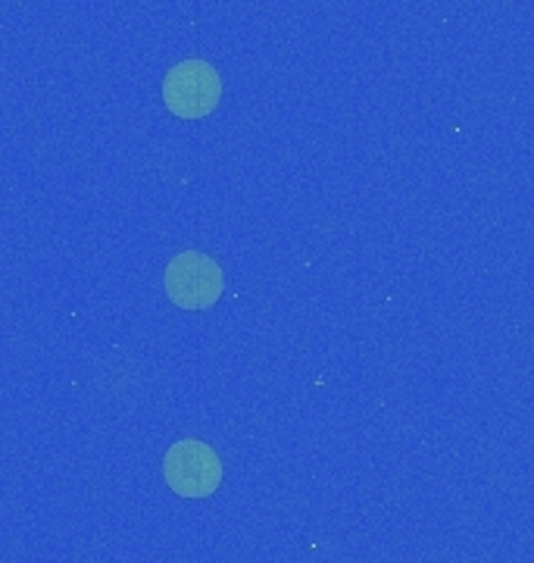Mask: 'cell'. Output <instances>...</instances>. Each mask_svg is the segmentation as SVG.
<instances>
[{"mask_svg": "<svg viewBox=\"0 0 534 563\" xmlns=\"http://www.w3.org/2000/svg\"><path fill=\"white\" fill-rule=\"evenodd\" d=\"M222 98L219 73L203 60H185L173 66L163 81V101L178 120H200L216 110Z\"/></svg>", "mask_w": 534, "mask_h": 563, "instance_id": "obj_2", "label": "cell"}, {"mask_svg": "<svg viewBox=\"0 0 534 563\" xmlns=\"http://www.w3.org/2000/svg\"><path fill=\"white\" fill-rule=\"evenodd\" d=\"M225 276L210 254L181 251L166 266V295L181 310H207L222 298Z\"/></svg>", "mask_w": 534, "mask_h": 563, "instance_id": "obj_1", "label": "cell"}, {"mask_svg": "<svg viewBox=\"0 0 534 563\" xmlns=\"http://www.w3.org/2000/svg\"><path fill=\"white\" fill-rule=\"evenodd\" d=\"M163 476L181 498H210L222 483V461L207 442L185 439L166 451Z\"/></svg>", "mask_w": 534, "mask_h": 563, "instance_id": "obj_3", "label": "cell"}]
</instances>
